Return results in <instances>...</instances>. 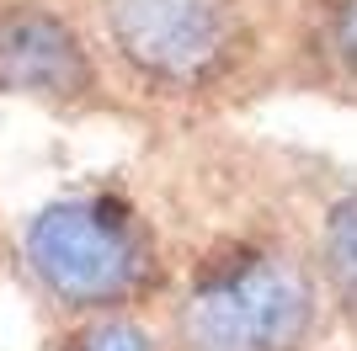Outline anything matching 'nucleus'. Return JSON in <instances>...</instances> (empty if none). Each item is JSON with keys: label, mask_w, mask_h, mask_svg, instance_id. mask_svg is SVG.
<instances>
[{"label": "nucleus", "mask_w": 357, "mask_h": 351, "mask_svg": "<svg viewBox=\"0 0 357 351\" xmlns=\"http://www.w3.org/2000/svg\"><path fill=\"white\" fill-rule=\"evenodd\" d=\"M22 261L32 282L70 314H112L139 298L155 272V245L118 197H54L22 224Z\"/></svg>", "instance_id": "obj_1"}, {"label": "nucleus", "mask_w": 357, "mask_h": 351, "mask_svg": "<svg viewBox=\"0 0 357 351\" xmlns=\"http://www.w3.org/2000/svg\"><path fill=\"white\" fill-rule=\"evenodd\" d=\"M314 288L288 256L240 250L187 292L181 336L192 351H294L310 336Z\"/></svg>", "instance_id": "obj_2"}, {"label": "nucleus", "mask_w": 357, "mask_h": 351, "mask_svg": "<svg viewBox=\"0 0 357 351\" xmlns=\"http://www.w3.org/2000/svg\"><path fill=\"white\" fill-rule=\"evenodd\" d=\"M118 58L155 86H208L240 54L229 0H102Z\"/></svg>", "instance_id": "obj_3"}, {"label": "nucleus", "mask_w": 357, "mask_h": 351, "mask_svg": "<svg viewBox=\"0 0 357 351\" xmlns=\"http://www.w3.org/2000/svg\"><path fill=\"white\" fill-rule=\"evenodd\" d=\"M96 91V58L48 0H0V96L75 107Z\"/></svg>", "instance_id": "obj_4"}, {"label": "nucleus", "mask_w": 357, "mask_h": 351, "mask_svg": "<svg viewBox=\"0 0 357 351\" xmlns=\"http://www.w3.org/2000/svg\"><path fill=\"white\" fill-rule=\"evenodd\" d=\"M320 245H326V272H331V282H336V292L357 309V192L342 197V203L326 213Z\"/></svg>", "instance_id": "obj_5"}, {"label": "nucleus", "mask_w": 357, "mask_h": 351, "mask_svg": "<svg viewBox=\"0 0 357 351\" xmlns=\"http://www.w3.org/2000/svg\"><path fill=\"white\" fill-rule=\"evenodd\" d=\"M54 351H155V341L123 314H80Z\"/></svg>", "instance_id": "obj_6"}, {"label": "nucleus", "mask_w": 357, "mask_h": 351, "mask_svg": "<svg viewBox=\"0 0 357 351\" xmlns=\"http://www.w3.org/2000/svg\"><path fill=\"white\" fill-rule=\"evenodd\" d=\"M331 38H336V54L357 70V0H336V11H331Z\"/></svg>", "instance_id": "obj_7"}]
</instances>
